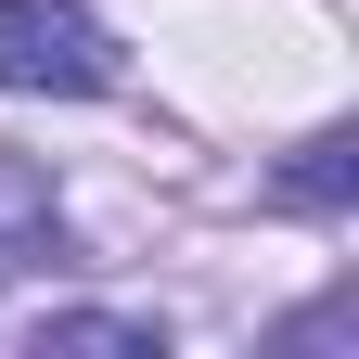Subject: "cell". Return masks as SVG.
<instances>
[{"mask_svg":"<svg viewBox=\"0 0 359 359\" xmlns=\"http://www.w3.org/2000/svg\"><path fill=\"white\" fill-rule=\"evenodd\" d=\"M283 193H295V205H334V193H346V167H334V142H308V167L283 180Z\"/></svg>","mask_w":359,"mask_h":359,"instance_id":"3957f363","label":"cell"},{"mask_svg":"<svg viewBox=\"0 0 359 359\" xmlns=\"http://www.w3.org/2000/svg\"><path fill=\"white\" fill-rule=\"evenodd\" d=\"M39 346H116V359H167L154 321H128V308H52L39 321Z\"/></svg>","mask_w":359,"mask_h":359,"instance_id":"7a4b0ae2","label":"cell"},{"mask_svg":"<svg viewBox=\"0 0 359 359\" xmlns=\"http://www.w3.org/2000/svg\"><path fill=\"white\" fill-rule=\"evenodd\" d=\"M128 77L116 26L90 13V0H0V90H26V103H103Z\"/></svg>","mask_w":359,"mask_h":359,"instance_id":"6da1fadb","label":"cell"}]
</instances>
